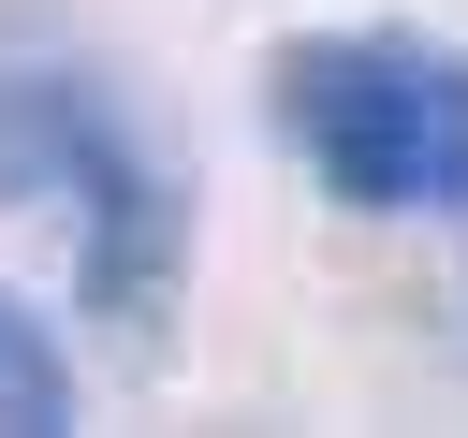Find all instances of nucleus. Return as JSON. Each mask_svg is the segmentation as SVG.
<instances>
[{
    "instance_id": "nucleus-1",
    "label": "nucleus",
    "mask_w": 468,
    "mask_h": 438,
    "mask_svg": "<svg viewBox=\"0 0 468 438\" xmlns=\"http://www.w3.org/2000/svg\"><path fill=\"white\" fill-rule=\"evenodd\" d=\"M278 131L366 219H453L468 204V58L439 29H307L278 58Z\"/></svg>"
},
{
    "instance_id": "nucleus-2",
    "label": "nucleus",
    "mask_w": 468,
    "mask_h": 438,
    "mask_svg": "<svg viewBox=\"0 0 468 438\" xmlns=\"http://www.w3.org/2000/svg\"><path fill=\"white\" fill-rule=\"evenodd\" d=\"M0 190L73 219V277L102 321H161L176 292V161L117 117V88L88 58H0Z\"/></svg>"
},
{
    "instance_id": "nucleus-3",
    "label": "nucleus",
    "mask_w": 468,
    "mask_h": 438,
    "mask_svg": "<svg viewBox=\"0 0 468 438\" xmlns=\"http://www.w3.org/2000/svg\"><path fill=\"white\" fill-rule=\"evenodd\" d=\"M73 423V350L0 292V438H58Z\"/></svg>"
}]
</instances>
